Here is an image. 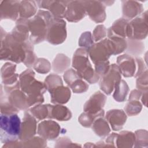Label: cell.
<instances>
[{
    "mask_svg": "<svg viewBox=\"0 0 148 148\" xmlns=\"http://www.w3.org/2000/svg\"><path fill=\"white\" fill-rule=\"evenodd\" d=\"M21 121L15 113L2 114L0 118V138L3 143H13L20 137Z\"/></svg>",
    "mask_w": 148,
    "mask_h": 148,
    "instance_id": "1",
    "label": "cell"
},
{
    "mask_svg": "<svg viewBox=\"0 0 148 148\" xmlns=\"http://www.w3.org/2000/svg\"><path fill=\"white\" fill-rule=\"evenodd\" d=\"M65 23L63 20L56 19L51 23L47 34V40L53 44H59L66 38Z\"/></svg>",
    "mask_w": 148,
    "mask_h": 148,
    "instance_id": "2",
    "label": "cell"
},
{
    "mask_svg": "<svg viewBox=\"0 0 148 148\" xmlns=\"http://www.w3.org/2000/svg\"><path fill=\"white\" fill-rule=\"evenodd\" d=\"M17 1H2L1 3V19L12 18L14 20L16 18L17 11L19 8Z\"/></svg>",
    "mask_w": 148,
    "mask_h": 148,
    "instance_id": "3",
    "label": "cell"
},
{
    "mask_svg": "<svg viewBox=\"0 0 148 148\" xmlns=\"http://www.w3.org/2000/svg\"><path fill=\"white\" fill-rule=\"evenodd\" d=\"M15 66L11 64L6 63L5 65L2 67L1 69V77L2 79V82L4 84H12L14 81L12 78L14 77V75H13V69Z\"/></svg>",
    "mask_w": 148,
    "mask_h": 148,
    "instance_id": "4",
    "label": "cell"
},
{
    "mask_svg": "<svg viewBox=\"0 0 148 148\" xmlns=\"http://www.w3.org/2000/svg\"><path fill=\"white\" fill-rule=\"evenodd\" d=\"M38 27H41V25H39L38 24ZM37 30L38 31H41V30L40 29V28H38V29H37Z\"/></svg>",
    "mask_w": 148,
    "mask_h": 148,
    "instance_id": "5",
    "label": "cell"
}]
</instances>
